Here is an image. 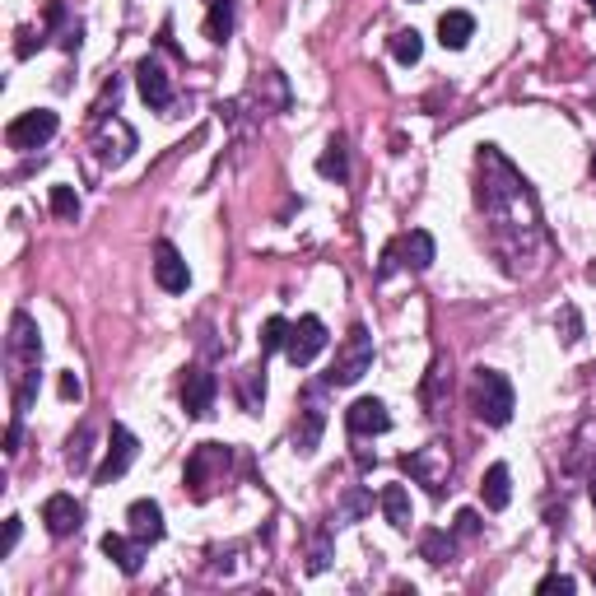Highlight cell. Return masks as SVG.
Masks as SVG:
<instances>
[{
    "instance_id": "6da1fadb",
    "label": "cell",
    "mask_w": 596,
    "mask_h": 596,
    "mask_svg": "<svg viewBox=\"0 0 596 596\" xmlns=\"http://www.w3.org/2000/svg\"><path fill=\"white\" fill-rule=\"evenodd\" d=\"M475 173H480V182H475V201H480V210H485L489 219V233H494V252L503 257V266L513 275L531 271L536 266V257H541V205H536V196H531L527 177L517 173L513 163L503 159L494 145H480V154H475Z\"/></svg>"
},
{
    "instance_id": "7a4b0ae2",
    "label": "cell",
    "mask_w": 596,
    "mask_h": 596,
    "mask_svg": "<svg viewBox=\"0 0 596 596\" xmlns=\"http://www.w3.org/2000/svg\"><path fill=\"white\" fill-rule=\"evenodd\" d=\"M5 364H10V392H14V420H24V410L38 396V364H42V340L28 312L10 317V340H5Z\"/></svg>"
},
{
    "instance_id": "3957f363",
    "label": "cell",
    "mask_w": 596,
    "mask_h": 596,
    "mask_svg": "<svg viewBox=\"0 0 596 596\" xmlns=\"http://www.w3.org/2000/svg\"><path fill=\"white\" fill-rule=\"evenodd\" d=\"M229 461H233V452L224 443H201V447H196V452L187 457V471H182V480H187V489H191V499H196V503L210 499L215 485H224Z\"/></svg>"
},
{
    "instance_id": "277c9868",
    "label": "cell",
    "mask_w": 596,
    "mask_h": 596,
    "mask_svg": "<svg viewBox=\"0 0 596 596\" xmlns=\"http://www.w3.org/2000/svg\"><path fill=\"white\" fill-rule=\"evenodd\" d=\"M471 410L480 424H508L513 420V382L494 373V368H480L475 373V387H471Z\"/></svg>"
},
{
    "instance_id": "5b68a950",
    "label": "cell",
    "mask_w": 596,
    "mask_h": 596,
    "mask_svg": "<svg viewBox=\"0 0 596 596\" xmlns=\"http://www.w3.org/2000/svg\"><path fill=\"white\" fill-rule=\"evenodd\" d=\"M368 368H373V336H368V326H350V336H345L336 364L326 368L322 382L326 387H354Z\"/></svg>"
},
{
    "instance_id": "8992f818",
    "label": "cell",
    "mask_w": 596,
    "mask_h": 596,
    "mask_svg": "<svg viewBox=\"0 0 596 596\" xmlns=\"http://www.w3.org/2000/svg\"><path fill=\"white\" fill-rule=\"evenodd\" d=\"M434 238L424 229H410V233H401L387 252H382V266H378V280H387V275L396 271V266H406V271H429L434 266Z\"/></svg>"
},
{
    "instance_id": "52a82bcc",
    "label": "cell",
    "mask_w": 596,
    "mask_h": 596,
    "mask_svg": "<svg viewBox=\"0 0 596 596\" xmlns=\"http://www.w3.org/2000/svg\"><path fill=\"white\" fill-rule=\"evenodd\" d=\"M89 149H94L103 163H122L131 149H136V131L122 122V117H112V112H98L94 117V131H89Z\"/></svg>"
},
{
    "instance_id": "ba28073f",
    "label": "cell",
    "mask_w": 596,
    "mask_h": 596,
    "mask_svg": "<svg viewBox=\"0 0 596 596\" xmlns=\"http://www.w3.org/2000/svg\"><path fill=\"white\" fill-rule=\"evenodd\" d=\"M56 112L52 108H33L24 112V117H14L10 126H5V145L10 149H42L47 140L56 136Z\"/></svg>"
},
{
    "instance_id": "9c48e42d",
    "label": "cell",
    "mask_w": 596,
    "mask_h": 596,
    "mask_svg": "<svg viewBox=\"0 0 596 596\" xmlns=\"http://www.w3.org/2000/svg\"><path fill=\"white\" fill-rule=\"evenodd\" d=\"M401 471L415 475L420 485H429V494H443L452 461H447V447L429 443V447H420V452H406V457H401Z\"/></svg>"
},
{
    "instance_id": "30bf717a",
    "label": "cell",
    "mask_w": 596,
    "mask_h": 596,
    "mask_svg": "<svg viewBox=\"0 0 596 596\" xmlns=\"http://www.w3.org/2000/svg\"><path fill=\"white\" fill-rule=\"evenodd\" d=\"M322 350H326V326H322V317H298V322L289 326L285 359H289L294 368H308Z\"/></svg>"
},
{
    "instance_id": "8fae6325",
    "label": "cell",
    "mask_w": 596,
    "mask_h": 596,
    "mask_svg": "<svg viewBox=\"0 0 596 596\" xmlns=\"http://www.w3.org/2000/svg\"><path fill=\"white\" fill-rule=\"evenodd\" d=\"M140 443L131 429H122V424H112V438H108V457H103V466L94 471L98 485H112V480H122L126 471H131V461H136Z\"/></svg>"
},
{
    "instance_id": "7c38bea8",
    "label": "cell",
    "mask_w": 596,
    "mask_h": 596,
    "mask_svg": "<svg viewBox=\"0 0 596 596\" xmlns=\"http://www.w3.org/2000/svg\"><path fill=\"white\" fill-rule=\"evenodd\" d=\"M215 392H219L215 373H205V368H187V373H182V410H187V420H205L210 406H215Z\"/></svg>"
},
{
    "instance_id": "4fadbf2b",
    "label": "cell",
    "mask_w": 596,
    "mask_h": 596,
    "mask_svg": "<svg viewBox=\"0 0 596 596\" xmlns=\"http://www.w3.org/2000/svg\"><path fill=\"white\" fill-rule=\"evenodd\" d=\"M345 429H350L354 438L387 434V429H392V415H387V406H382L378 396H359V401L345 410Z\"/></svg>"
},
{
    "instance_id": "5bb4252c",
    "label": "cell",
    "mask_w": 596,
    "mask_h": 596,
    "mask_svg": "<svg viewBox=\"0 0 596 596\" xmlns=\"http://www.w3.org/2000/svg\"><path fill=\"white\" fill-rule=\"evenodd\" d=\"M154 280H159V289H168V294H187L191 271L173 243H154Z\"/></svg>"
},
{
    "instance_id": "9a60e30c",
    "label": "cell",
    "mask_w": 596,
    "mask_h": 596,
    "mask_svg": "<svg viewBox=\"0 0 596 596\" xmlns=\"http://www.w3.org/2000/svg\"><path fill=\"white\" fill-rule=\"evenodd\" d=\"M42 522H47V531H52L56 541H66V536H75L84 527V508L70 494H52V499L42 503Z\"/></svg>"
},
{
    "instance_id": "2e32d148",
    "label": "cell",
    "mask_w": 596,
    "mask_h": 596,
    "mask_svg": "<svg viewBox=\"0 0 596 596\" xmlns=\"http://www.w3.org/2000/svg\"><path fill=\"white\" fill-rule=\"evenodd\" d=\"M136 84H140V98H145L154 112L173 108V84H168V75H163V66L154 61V56H145L136 66Z\"/></svg>"
},
{
    "instance_id": "e0dca14e",
    "label": "cell",
    "mask_w": 596,
    "mask_h": 596,
    "mask_svg": "<svg viewBox=\"0 0 596 596\" xmlns=\"http://www.w3.org/2000/svg\"><path fill=\"white\" fill-rule=\"evenodd\" d=\"M126 527H131V536L145 541V545L163 541V508L154 499H136L126 508Z\"/></svg>"
},
{
    "instance_id": "ac0fdd59",
    "label": "cell",
    "mask_w": 596,
    "mask_h": 596,
    "mask_svg": "<svg viewBox=\"0 0 596 596\" xmlns=\"http://www.w3.org/2000/svg\"><path fill=\"white\" fill-rule=\"evenodd\" d=\"M103 555H108L112 564H117V569L126 573V578H136V573H140V564H145V541H136V536L126 541V536H117V531H108V536H103Z\"/></svg>"
},
{
    "instance_id": "d6986e66",
    "label": "cell",
    "mask_w": 596,
    "mask_h": 596,
    "mask_svg": "<svg viewBox=\"0 0 596 596\" xmlns=\"http://www.w3.org/2000/svg\"><path fill=\"white\" fill-rule=\"evenodd\" d=\"M322 429H326V410L317 406V401H308V406L298 410L294 447H298V452H317V443H322Z\"/></svg>"
},
{
    "instance_id": "ffe728a7",
    "label": "cell",
    "mask_w": 596,
    "mask_h": 596,
    "mask_svg": "<svg viewBox=\"0 0 596 596\" xmlns=\"http://www.w3.org/2000/svg\"><path fill=\"white\" fill-rule=\"evenodd\" d=\"M480 499H485L489 513H503L508 508V499H513V475H508V466H489L485 480H480Z\"/></svg>"
},
{
    "instance_id": "44dd1931",
    "label": "cell",
    "mask_w": 596,
    "mask_h": 596,
    "mask_svg": "<svg viewBox=\"0 0 596 596\" xmlns=\"http://www.w3.org/2000/svg\"><path fill=\"white\" fill-rule=\"evenodd\" d=\"M471 33H475V19L466 10H447L443 19H438V42L452 47V52H461V47L471 42Z\"/></svg>"
},
{
    "instance_id": "7402d4cb",
    "label": "cell",
    "mask_w": 596,
    "mask_h": 596,
    "mask_svg": "<svg viewBox=\"0 0 596 596\" xmlns=\"http://www.w3.org/2000/svg\"><path fill=\"white\" fill-rule=\"evenodd\" d=\"M238 401H243L247 415H257L261 401H266V368H247V373H238Z\"/></svg>"
},
{
    "instance_id": "603a6c76",
    "label": "cell",
    "mask_w": 596,
    "mask_h": 596,
    "mask_svg": "<svg viewBox=\"0 0 596 596\" xmlns=\"http://www.w3.org/2000/svg\"><path fill=\"white\" fill-rule=\"evenodd\" d=\"M382 513H387V522H392L396 531H410V494H406V485L382 489Z\"/></svg>"
},
{
    "instance_id": "cb8c5ba5",
    "label": "cell",
    "mask_w": 596,
    "mask_h": 596,
    "mask_svg": "<svg viewBox=\"0 0 596 596\" xmlns=\"http://www.w3.org/2000/svg\"><path fill=\"white\" fill-rule=\"evenodd\" d=\"M233 19H238L233 0H215V5H210V14H205V38H210V42H229Z\"/></svg>"
},
{
    "instance_id": "d4e9b609",
    "label": "cell",
    "mask_w": 596,
    "mask_h": 596,
    "mask_svg": "<svg viewBox=\"0 0 596 596\" xmlns=\"http://www.w3.org/2000/svg\"><path fill=\"white\" fill-rule=\"evenodd\" d=\"M317 173L326 177V182H345V177H350V154H345V140H331V145H326V154L322 159H317Z\"/></svg>"
},
{
    "instance_id": "484cf974",
    "label": "cell",
    "mask_w": 596,
    "mask_h": 596,
    "mask_svg": "<svg viewBox=\"0 0 596 596\" xmlns=\"http://www.w3.org/2000/svg\"><path fill=\"white\" fill-rule=\"evenodd\" d=\"M89 452H94V424H80L75 434H70V452H66V466L75 475L89 471Z\"/></svg>"
},
{
    "instance_id": "4316f807",
    "label": "cell",
    "mask_w": 596,
    "mask_h": 596,
    "mask_svg": "<svg viewBox=\"0 0 596 596\" xmlns=\"http://www.w3.org/2000/svg\"><path fill=\"white\" fill-rule=\"evenodd\" d=\"M420 555L429 559V564H447V559L457 555V545H452L447 531H424V536H420Z\"/></svg>"
},
{
    "instance_id": "83f0119b",
    "label": "cell",
    "mask_w": 596,
    "mask_h": 596,
    "mask_svg": "<svg viewBox=\"0 0 596 596\" xmlns=\"http://www.w3.org/2000/svg\"><path fill=\"white\" fill-rule=\"evenodd\" d=\"M392 56H396V61H401V66H415V61H420V56H424V42H420V33H415V28H401V33H396V38H392Z\"/></svg>"
},
{
    "instance_id": "f1b7e54d",
    "label": "cell",
    "mask_w": 596,
    "mask_h": 596,
    "mask_svg": "<svg viewBox=\"0 0 596 596\" xmlns=\"http://www.w3.org/2000/svg\"><path fill=\"white\" fill-rule=\"evenodd\" d=\"M326 564H331V536H326V527H317L308 541V573H322Z\"/></svg>"
},
{
    "instance_id": "f546056e",
    "label": "cell",
    "mask_w": 596,
    "mask_h": 596,
    "mask_svg": "<svg viewBox=\"0 0 596 596\" xmlns=\"http://www.w3.org/2000/svg\"><path fill=\"white\" fill-rule=\"evenodd\" d=\"M285 340H289V322H285V317H271V322L261 326V354L285 350Z\"/></svg>"
},
{
    "instance_id": "4dcf8cb0",
    "label": "cell",
    "mask_w": 596,
    "mask_h": 596,
    "mask_svg": "<svg viewBox=\"0 0 596 596\" xmlns=\"http://www.w3.org/2000/svg\"><path fill=\"white\" fill-rule=\"evenodd\" d=\"M52 215L56 219H75V215H80V196H75V187H52Z\"/></svg>"
},
{
    "instance_id": "1f68e13d",
    "label": "cell",
    "mask_w": 596,
    "mask_h": 596,
    "mask_svg": "<svg viewBox=\"0 0 596 596\" xmlns=\"http://www.w3.org/2000/svg\"><path fill=\"white\" fill-rule=\"evenodd\" d=\"M368 508H373V499H368L364 489H354L350 499H345V508H340V522H354V517H364Z\"/></svg>"
},
{
    "instance_id": "d6a6232c",
    "label": "cell",
    "mask_w": 596,
    "mask_h": 596,
    "mask_svg": "<svg viewBox=\"0 0 596 596\" xmlns=\"http://www.w3.org/2000/svg\"><path fill=\"white\" fill-rule=\"evenodd\" d=\"M536 592H541V596H550V592H578V583H573L569 573H550V578H541V583H536Z\"/></svg>"
},
{
    "instance_id": "836d02e7",
    "label": "cell",
    "mask_w": 596,
    "mask_h": 596,
    "mask_svg": "<svg viewBox=\"0 0 596 596\" xmlns=\"http://www.w3.org/2000/svg\"><path fill=\"white\" fill-rule=\"evenodd\" d=\"M559 322H564V345H578V340H583V317L573 308L559 312Z\"/></svg>"
},
{
    "instance_id": "e575fe53",
    "label": "cell",
    "mask_w": 596,
    "mask_h": 596,
    "mask_svg": "<svg viewBox=\"0 0 596 596\" xmlns=\"http://www.w3.org/2000/svg\"><path fill=\"white\" fill-rule=\"evenodd\" d=\"M480 527H485V522H480L475 508H461L457 513V536H480Z\"/></svg>"
},
{
    "instance_id": "d590c367",
    "label": "cell",
    "mask_w": 596,
    "mask_h": 596,
    "mask_svg": "<svg viewBox=\"0 0 596 596\" xmlns=\"http://www.w3.org/2000/svg\"><path fill=\"white\" fill-rule=\"evenodd\" d=\"M61 396H66V401H80V396H84V387H80L75 373H61Z\"/></svg>"
},
{
    "instance_id": "8d00e7d4",
    "label": "cell",
    "mask_w": 596,
    "mask_h": 596,
    "mask_svg": "<svg viewBox=\"0 0 596 596\" xmlns=\"http://www.w3.org/2000/svg\"><path fill=\"white\" fill-rule=\"evenodd\" d=\"M14 541H19V517H10V522H5V545H0V555H10Z\"/></svg>"
},
{
    "instance_id": "74e56055",
    "label": "cell",
    "mask_w": 596,
    "mask_h": 596,
    "mask_svg": "<svg viewBox=\"0 0 596 596\" xmlns=\"http://www.w3.org/2000/svg\"><path fill=\"white\" fill-rule=\"evenodd\" d=\"M592 508H596V480H592Z\"/></svg>"
},
{
    "instance_id": "f35d334b",
    "label": "cell",
    "mask_w": 596,
    "mask_h": 596,
    "mask_svg": "<svg viewBox=\"0 0 596 596\" xmlns=\"http://www.w3.org/2000/svg\"><path fill=\"white\" fill-rule=\"evenodd\" d=\"M592 177H596V149H592Z\"/></svg>"
},
{
    "instance_id": "ab89813d",
    "label": "cell",
    "mask_w": 596,
    "mask_h": 596,
    "mask_svg": "<svg viewBox=\"0 0 596 596\" xmlns=\"http://www.w3.org/2000/svg\"><path fill=\"white\" fill-rule=\"evenodd\" d=\"M587 5H592V10H596V0H587Z\"/></svg>"
}]
</instances>
